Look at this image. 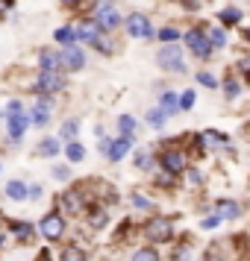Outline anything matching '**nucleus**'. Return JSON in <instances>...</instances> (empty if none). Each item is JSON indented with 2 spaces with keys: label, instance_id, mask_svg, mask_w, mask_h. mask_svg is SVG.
Masks as SVG:
<instances>
[{
  "label": "nucleus",
  "instance_id": "nucleus-1",
  "mask_svg": "<svg viewBox=\"0 0 250 261\" xmlns=\"http://www.w3.org/2000/svg\"><path fill=\"white\" fill-rule=\"evenodd\" d=\"M156 62H159V68H165V71L171 73H186V65H183V53H179V47L171 41V44H165V47L156 53Z\"/></svg>",
  "mask_w": 250,
  "mask_h": 261
},
{
  "label": "nucleus",
  "instance_id": "nucleus-2",
  "mask_svg": "<svg viewBox=\"0 0 250 261\" xmlns=\"http://www.w3.org/2000/svg\"><path fill=\"white\" fill-rule=\"evenodd\" d=\"M186 44H189V50L197 56V59H206V56L212 53L209 36H206L203 30H189V33H186Z\"/></svg>",
  "mask_w": 250,
  "mask_h": 261
},
{
  "label": "nucleus",
  "instance_id": "nucleus-3",
  "mask_svg": "<svg viewBox=\"0 0 250 261\" xmlns=\"http://www.w3.org/2000/svg\"><path fill=\"white\" fill-rule=\"evenodd\" d=\"M144 235L150 238V241H156V244H159V241H168V238L174 235L171 220H168V217H153L150 223L144 226Z\"/></svg>",
  "mask_w": 250,
  "mask_h": 261
},
{
  "label": "nucleus",
  "instance_id": "nucleus-4",
  "mask_svg": "<svg viewBox=\"0 0 250 261\" xmlns=\"http://www.w3.org/2000/svg\"><path fill=\"white\" fill-rule=\"evenodd\" d=\"M62 88H65V76H62L59 71H41L36 91H41V94H56Z\"/></svg>",
  "mask_w": 250,
  "mask_h": 261
},
{
  "label": "nucleus",
  "instance_id": "nucleus-5",
  "mask_svg": "<svg viewBox=\"0 0 250 261\" xmlns=\"http://www.w3.org/2000/svg\"><path fill=\"white\" fill-rule=\"evenodd\" d=\"M159 165H162V170H165V173L177 176V173H183V170H186V153H179V150H168V153H162Z\"/></svg>",
  "mask_w": 250,
  "mask_h": 261
},
{
  "label": "nucleus",
  "instance_id": "nucleus-6",
  "mask_svg": "<svg viewBox=\"0 0 250 261\" xmlns=\"http://www.w3.org/2000/svg\"><path fill=\"white\" fill-rule=\"evenodd\" d=\"M59 59H62V68H71V71H83L85 68V56L77 44H65V50L59 53Z\"/></svg>",
  "mask_w": 250,
  "mask_h": 261
},
{
  "label": "nucleus",
  "instance_id": "nucleus-7",
  "mask_svg": "<svg viewBox=\"0 0 250 261\" xmlns=\"http://www.w3.org/2000/svg\"><path fill=\"white\" fill-rule=\"evenodd\" d=\"M38 232L48 238V241H59L62 232H65V223H62V217L59 214H48L41 223H38Z\"/></svg>",
  "mask_w": 250,
  "mask_h": 261
},
{
  "label": "nucleus",
  "instance_id": "nucleus-8",
  "mask_svg": "<svg viewBox=\"0 0 250 261\" xmlns=\"http://www.w3.org/2000/svg\"><path fill=\"white\" fill-rule=\"evenodd\" d=\"M130 147H132V135H118L115 141H109V147H106L109 162H121L124 155L130 153Z\"/></svg>",
  "mask_w": 250,
  "mask_h": 261
},
{
  "label": "nucleus",
  "instance_id": "nucleus-9",
  "mask_svg": "<svg viewBox=\"0 0 250 261\" xmlns=\"http://www.w3.org/2000/svg\"><path fill=\"white\" fill-rule=\"evenodd\" d=\"M127 30H130V36H135V38L153 36V27H150V21H147L144 15H130V18H127Z\"/></svg>",
  "mask_w": 250,
  "mask_h": 261
},
{
  "label": "nucleus",
  "instance_id": "nucleus-10",
  "mask_svg": "<svg viewBox=\"0 0 250 261\" xmlns=\"http://www.w3.org/2000/svg\"><path fill=\"white\" fill-rule=\"evenodd\" d=\"M95 24L100 27V30H115V27L121 24V15L109 6V3H103L100 9H97V15H95Z\"/></svg>",
  "mask_w": 250,
  "mask_h": 261
},
{
  "label": "nucleus",
  "instance_id": "nucleus-11",
  "mask_svg": "<svg viewBox=\"0 0 250 261\" xmlns=\"http://www.w3.org/2000/svg\"><path fill=\"white\" fill-rule=\"evenodd\" d=\"M50 112H53V100H48V97H38L36 109H33V115H30V123L44 126V123L50 120Z\"/></svg>",
  "mask_w": 250,
  "mask_h": 261
},
{
  "label": "nucleus",
  "instance_id": "nucleus-12",
  "mask_svg": "<svg viewBox=\"0 0 250 261\" xmlns=\"http://www.w3.org/2000/svg\"><path fill=\"white\" fill-rule=\"evenodd\" d=\"M27 126H30V115H27V112L9 115V138H12V141H21V135H24Z\"/></svg>",
  "mask_w": 250,
  "mask_h": 261
},
{
  "label": "nucleus",
  "instance_id": "nucleus-13",
  "mask_svg": "<svg viewBox=\"0 0 250 261\" xmlns=\"http://www.w3.org/2000/svg\"><path fill=\"white\" fill-rule=\"evenodd\" d=\"M97 36H100V27H97L95 21H83V24L77 27V38L85 41V44H95Z\"/></svg>",
  "mask_w": 250,
  "mask_h": 261
},
{
  "label": "nucleus",
  "instance_id": "nucleus-14",
  "mask_svg": "<svg viewBox=\"0 0 250 261\" xmlns=\"http://www.w3.org/2000/svg\"><path fill=\"white\" fill-rule=\"evenodd\" d=\"M38 68H41V71H59V68H62L59 53H50V50H41V53H38Z\"/></svg>",
  "mask_w": 250,
  "mask_h": 261
},
{
  "label": "nucleus",
  "instance_id": "nucleus-15",
  "mask_svg": "<svg viewBox=\"0 0 250 261\" xmlns=\"http://www.w3.org/2000/svg\"><path fill=\"white\" fill-rule=\"evenodd\" d=\"M215 214H221V217H226V220H233V217L241 214V208H238V202H233V200H221V202H215Z\"/></svg>",
  "mask_w": 250,
  "mask_h": 261
},
{
  "label": "nucleus",
  "instance_id": "nucleus-16",
  "mask_svg": "<svg viewBox=\"0 0 250 261\" xmlns=\"http://www.w3.org/2000/svg\"><path fill=\"white\" fill-rule=\"evenodd\" d=\"M162 112H165V115H177L179 112V100H177L174 91H165V94H162Z\"/></svg>",
  "mask_w": 250,
  "mask_h": 261
},
{
  "label": "nucleus",
  "instance_id": "nucleus-17",
  "mask_svg": "<svg viewBox=\"0 0 250 261\" xmlns=\"http://www.w3.org/2000/svg\"><path fill=\"white\" fill-rule=\"evenodd\" d=\"M56 153H59V141H56V138H44V141L38 144V155H44V159H53Z\"/></svg>",
  "mask_w": 250,
  "mask_h": 261
},
{
  "label": "nucleus",
  "instance_id": "nucleus-18",
  "mask_svg": "<svg viewBox=\"0 0 250 261\" xmlns=\"http://www.w3.org/2000/svg\"><path fill=\"white\" fill-rule=\"evenodd\" d=\"M6 194H9L12 200H27V185L21 179H12V182L6 185Z\"/></svg>",
  "mask_w": 250,
  "mask_h": 261
},
{
  "label": "nucleus",
  "instance_id": "nucleus-19",
  "mask_svg": "<svg viewBox=\"0 0 250 261\" xmlns=\"http://www.w3.org/2000/svg\"><path fill=\"white\" fill-rule=\"evenodd\" d=\"M56 41L74 44V41H77V30H74V27H59V30H56Z\"/></svg>",
  "mask_w": 250,
  "mask_h": 261
},
{
  "label": "nucleus",
  "instance_id": "nucleus-20",
  "mask_svg": "<svg viewBox=\"0 0 250 261\" xmlns=\"http://www.w3.org/2000/svg\"><path fill=\"white\" fill-rule=\"evenodd\" d=\"M65 153H68L71 162H83V159H85V147H83V144H77V141H71L68 147H65Z\"/></svg>",
  "mask_w": 250,
  "mask_h": 261
},
{
  "label": "nucleus",
  "instance_id": "nucleus-21",
  "mask_svg": "<svg viewBox=\"0 0 250 261\" xmlns=\"http://www.w3.org/2000/svg\"><path fill=\"white\" fill-rule=\"evenodd\" d=\"M132 261H159V252H156L153 247H142L132 255Z\"/></svg>",
  "mask_w": 250,
  "mask_h": 261
},
{
  "label": "nucleus",
  "instance_id": "nucleus-22",
  "mask_svg": "<svg viewBox=\"0 0 250 261\" xmlns=\"http://www.w3.org/2000/svg\"><path fill=\"white\" fill-rule=\"evenodd\" d=\"M65 202H68L71 212H80L83 208V194L80 191H71V194H65Z\"/></svg>",
  "mask_w": 250,
  "mask_h": 261
},
{
  "label": "nucleus",
  "instance_id": "nucleus-23",
  "mask_svg": "<svg viewBox=\"0 0 250 261\" xmlns=\"http://www.w3.org/2000/svg\"><path fill=\"white\" fill-rule=\"evenodd\" d=\"M77 129H80V123H77V120H65V123H62V138H65V141H74Z\"/></svg>",
  "mask_w": 250,
  "mask_h": 261
},
{
  "label": "nucleus",
  "instance_id": "nucleus-24",
  "mask_svg": "<svg viewBox=\"0 0 250 261\" xmlns=\"http://www.w3.org/2000/svg\"><path fill=\"white\" fill-rule=\"evenodd\" d=\"M135 167H142V170H150V167H153V159H150V153L139 150V153H135Z\"/></svg>",
  "mask_w": 250,
  "mask_h": 261
},
{
  "label": "nucleus",
  "instance_id": "nucleus-25",
  "mask_svg": "<svg viewBox=\"0 0 250 261\" xmlns=\"http://www.w3.org/2000/svg\"><path fill=\"white\" fill-rule=\"evenodd\" d=\"M118 126H121V132H124V135H132V129H135V118H130V115H121Z\"/></svg>",
  "mask_w": 250,
  "mask_h": 261
},
{
  "label": "nucleus",
  "instance_id": "nucleus-26",
  "mask_svg": "<svg viewBox=\"0 0 250 261\" xmlns=\"http://www.w3.org/2000/svg\"><path fill=\"white\" fill-rule=\"evenodd\" d=\"M194 100H197V94H194V91H191V88H189L186 94L179 97V112H189V109L194 106Z\"/></svg>",
  "mask_w": 250,
  "mask_h": 261
},
{
  "label": "nucleus",
  "instance_id": "nucleus-27",
  "mask_svg": "<svg viewBox=\"0 0 250 261\" xmlns=\"http://www.w3.org/2000/svg\"><path fill=\"white\" fill-rule=\"evenodd\" d=\"M238 91H241V88H238V83L233 80V76H230V80L224 83V94H226V100H236Z\"/></svg>",
  "mask_w": 250,
  "mask_h": 261
},
{
  "label": "nucleus",
  "instance_id": "nucleus-28",
  "mask_svg": "<svg viewBox=\"0 0 250 261\" xmlns=\"http://www.w3.org/2000/svg\"><path fill=\"white\" fill-rule=\"evenodd\" d=\"M12 229H15V235L21 238V241H24V238H27V241L33 238V226H30V223H12Z\"/></svg>",
  "mask_w": 250,
  "mask_h": 261
},
{
  "label": "nucleus",
  "instance_id": "nucleus-29",
  "mask_svg": "<svg viewBox=\"0 0 250 261\" xmlns=\"http://www.w3.org/2000/svg\"><path fill=\"white\" fill-rule=\"evenodd\" d=\"M209 44H212V47H224L226 44L224 30H212V33H209Z\"/></svg>",
  "mask_w": 250,
  "mask_h": 261
},
{
  "label": "nucleus",
  "instance_id": "nucleus-30",
  "mask_svg": "<svg viewBox=\"0 0 250 261\" xmlns=\"http://www.w3.org/2000/svg\"><path fill=\"white\" fill-rule=\"evenodd\" d=\"M62 261H85V252L83 249H65V252H62Z\"/></svg>",
  "mask_w": 250,
  "mask_h": 261
},
{
  "label": "nucleus",
  "instance_id": "nucleus-31",
  "mask_svg": "<svg viewBox=\"0 0 250 261\" xmlns=\"http://www.w3.org/2000/svg\"><path fill=\"white\" fill-rule=\"evenodd\" d=\"M221 21H224V24H238V21H241V12H238V9H224V12H221Z\"/></svg>",
  "mask_w": 250,
  "mask_h": 261
},
{
  "label": "nucleus",
  "instance_id": "nucleus-32",
  "mask_svg": "<svg viewBox=\"0 0 250 261\" xmlns=\"http://www.w3.org/2000/svg\"><path fill=\"white\" fill-rule=\"evenodd\" d=\"M203 141L206 144H224V132H203Z\"/></svg>",
  "mask_w": 250,
  "mask_h": 261
},
{
  "label": "nucleus",
  "instance_id": "nucleus-33",
  "mask_svg": "<svg viewBox=\"0 0 250 261\" xmlns=\"http://www.w3.org/2000/svg\"><path fill=\"white\" fill-rule=\"evenodd\" d=\"M168 115L165 112H162V109H153V112H150V115H147V123H153V126H159V123H162V120H165Z\"/></svg>",
  "mask_w": 250,
  "mask_h": 261
},
{
  "label": "nucleus",
  "instance_id": "nucleus-34",
  "mask_svg": "<svg viewBox=\"0 0 250 261\" xmlns=\"http://www.w3.org/2000/svg\"><path fill=\"white\" fill-rule=\"evenodd\" d=\"M159 38H162V41H168V44H171V41H177V38H179V33H177V30H174V27H165V30L159 33Z\"/></svg>",
  "mask_w": 250,
  "mask_h": 261
},
{
  "label": "nucleus",
  "instance_id": "nucleus-35",
  "mask_svg": "<svg viewBox=\"0 0 250 261\" xmlns=\"http://www.w3.org/2000/svg\"><path fill=\"white\" fill-rule=\"evenodd\" d=\"M197 83L209 85V88H218V83H215V76H212V73H206V71H203V73H197Z\"/></svg>",
  "mask_w": 250,
  "mask_h": 261
},
{
  "label": "nucleus",
  "instance_id": "nucleus-36",
  "mask_svg": "<svg viewBox=\"0 0 250 261\" xmlns=\"http://www.w3.org/2000/svg\"><path fill=\"white\" fill-rule=\"evenodd\" d=\"M132 202H135V208H150V200L142 194H132Z\"/></svg>",
  "mask_w": 250,
  "mask_h": 261
},
{
  "label": "nucleus",
  "instance_id": "nucleus-37",
  "mask_svg": "<svg viewBox=\"0 0 250 261\" xmlns=\"http://www.w3.org/2000/svg\"><path fill=\"white\" fill-rule=\"evenodd\" d=\"M221 220H224L221 214H215V217H206V220H203V229H215V226L221 223Z\"/></svg>",
  "mask_w": 250,
  "mask_h": 261
},
{
  "label": "nucleus",
  "instance_id": "nucleus-38",
  "mask_svg": "<svg viewBox=\"0 0 250 261\" xmlns=\"http://www.w3.org/2000/svg\"><path fill=\"white\" fill-rule=\"evenodd\" d=\"M18 112H24V109H21V103H18V100H12V103L6 106V118H9V115H18Z\"/></svg>",
  "mask_w": 250,
  "mask_h": 261
},
{
  "label": "nucleus",
  "instance_id": "nucleus-39",
  "mask_svg": "<svg viewBox=\"0 0 250 261\" xmlns=\"http://www.w3.org/2000/svg\"><path fill=\"white\" fill-rule=\"evenodd\" d=\"M103 220H106V214H103V212H95V214H92V223H95V226H100Z\"/></svg>",
  "mask_w": 250,
  "mask_h": 261
},
{
  "label": "nucleus",
  "instance_id": "nucleus-40",
  "mask_svg": "<svg viewBox=\"0 0 250 261\" xmlns=\"http://www.w3.org/2000/svg\"><path fill=\"white\" fill-rule=\"evenodd\" d=\"M238 68L244 71V76H250V59H241V62H238Z\"/></svg>",
  "mask_w": 250,
  "mask_h": 261
},
{
  "label": "nucleus",
  "instance_id": "nucleus-41",
  "mask_svg": "<svg viewBox=\"0 0 250 261\" xmlns=\"http://www.w3.org/2000/svg\"><path fill=\"white\" fill-rule=\"evenodd\" d=\"M189 182H191V185H200V173H197V170H191V173H189Z\"/></svg>",
  "mask_w": 250,
  "mask_h": 261
},
{
  "label": "nucleus",
  "instance_id": "nucleus-42",
  "mask_svg": "<svg viewBox=\"0 0 250 261\" xmlns=\"http://www.w3.org/2000/svg\"><path fill=\"white\" fill-rule=\"evenodd\" d=\"M53 176H56V179H68V170H65V167H56V170H53Z\"/></svg>",
  "mask_w": 250,
  "mask_h": 261
},
{
  "label": "nucleus",
  "instance_id": "nucleus-43",
  "mask_svg": "<svg viewBox=\"0 0 250 261\" xmlns=\"http://www.w3.org/2000/svg\"><path fill=\"white\" fill-rule=\"evenodd\" d=\"M36 261H53V258H50V252H38Z\"/></svg>",
  "mask_w": 250,
  "mask_h": 261
},
{
  "label": "nucleus",
  "instance_id": "nucleus-44",
  "mask_svg": "<svg viewBox=\"0 0 250 261\" xmlns=\"http://www.w3.org/2000/svg\"><path fill=\"white\" fill-rule=\"evenodd\" d=\"M203 261H218V255H215V249H209V252H206V258Z\"/></svg>",
  "mask_w": 250,
  "mask_h": 261
},
{
  "label": "nucleus",
  "instance_id": "nucleus-45",
  "mask_svg": "<svg viewBox=\"0 0 250 261\" xmlns=\"http://www.w3.org/2000/svg\"><path fill=\"white\" fill-rule=\"evenodd\" d=\"M6 9H9V0H0V15L6 12Z\"/></svg>",
  "mask_w": 250,
  "mask_h": 261
},
{
  "label": "nucleus",
  "instance_id": "nucleus-46",
  "mask_svg": "<svg viewBox=\"0 0 250 261\" xmlns=\"http://www.w3.org/2000/svg\"><path fill=\"white\" fill-rule=\"evenodd\" d=\"M62 3H68V6H74V3H80V0H62Z\"/></svg>",
  "mask_w": 250,
  "mask_h": 261
},
{
  "label": "nucleus",
  "instance_id": "nucleus-47",
  "mask_svg": "<svg viewBox=\"0 0 250 261\" xmlns=\"http://www.w3.org/2000/svg\"><path fill=\"white\" fill-rule=\"evenodd\" d=\"M0 247H3V229H0Z\"/></svg>",
  "mask_w": 250,
  "mask_h": 261
},
{
  "label": "nucleus",
  "instance_id": "nucleus-48",
  "mask_svg": "<svg viewBox=\"0 0 250 261\" xmlns=\"http://www.w3.org/2000/svg\"><path fill=\"white\" fill-rule=\"evenodd\" d=\"M247 41H250V30H247Z\"/></svg>",
  "mask_w": 250,
  "mask_h": 261
}]
</instances>
